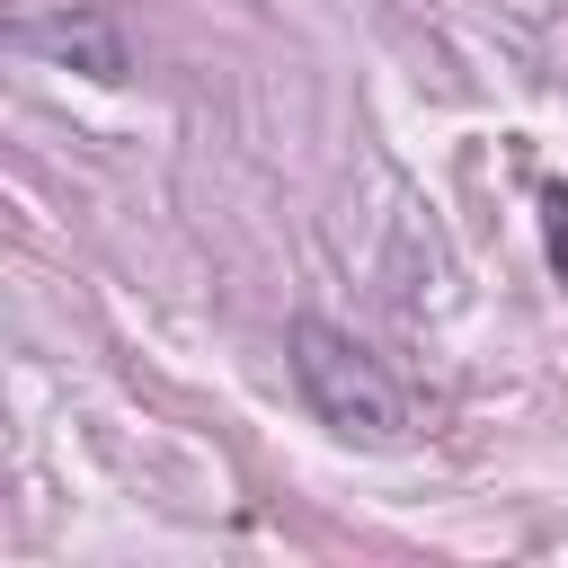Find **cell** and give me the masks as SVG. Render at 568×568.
Listing matches in <instances>:
<instances>
[{
	"mask_svg": "<svg viewBox=\"0 0 568 568\" xmlns=\"http://www.w3.org/2000/svg\"><path fill=\"white\" fill-rule=\"evenodd\" d=\"M293 382H302V399H311V417L328 435H346V444H408V390L390 382V364L364 337H346L320 311L293 320Z\"/></svg>",
	"mask_w": 568,
	"mask_h": 568,
	"instance_id": "cell-1",
	"label": "cell"
},
{
	"mask_svg": "<svg viewBox=\"0 0 568 568\" xmlns=\"http://www.w3.org/2000/svg\"><path fill=\"white\" fill-rule=\"evenodd\" d=\"M18 44H27V53H53V62H71V71H89V80H124V36H115L89 0H62L53 18H18Z\"/></svg>",
	"mask_w": 568,
	"mask_h": 568,
	"instance_id": "cell-2",
	"label": "cell"
},
{
	"mask_svg": "<svg viewBox=\"0 0 568 568\" xmlns=\"http://www.w3.org/2000/svg\"><path fill=\"white\" fill-rule=\"evenodd\" d=\"M559 222H550V257H559V275H568V204H550Z\"/></svg>",
	"mask_w": 568,
	"mask_h": 568,
	"instance_id": "cell-3",
	"label": "cell"
}]
</instances>
